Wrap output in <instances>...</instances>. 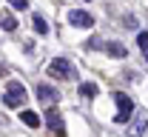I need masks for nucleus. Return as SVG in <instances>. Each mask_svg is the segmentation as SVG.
<instances>
[{
    "label": "nucleus",
    "mask_w": 148,
    "mask_h": 137,
    "mask_svg": "<svg viewBox=\"0 0 148 137\" xmlns=\"http://www.w3.org/2000/svg\"><path fill=\"white\" fill-rule=\"evenodd\" d=\"M20 120L26 123V126H40V114H34V112H20Z\"/></svg>",
    "instance_id": "1a4fd4ad"
},
{
    "label": "nucleus",
    "mask_w": 148,
    "mask_h": 137,
    "mask_svg": "<svg viewBox=\"0 0 148 137\" xmlns=\"http://www.w3.org/2000/svg\"><path fill=\"white\" fill-rule=\"evenodd\" d=\"M49 74L51 77H60V80H69V77H74V69H71V63L66 57H54L49 63Z\"/></svg>",
    "instance_id": "7ed1b4c3"
},
{
    "label": "nucleus",
    "mask_w": 148,
    "mask_h": 137,
    "mask_svg": "<svg viewBox=\"0 0 148 137\" xmlns=\"http://www.w3.org/2000/svg\"><path fill=\"white\" fill-rule=\"evenodd\" d=\"M46 123H49L51 129H60V131H63V123H60V114H57V109H54V106L46 112Z\"/></svg>",
    "instance_id": "0eeeda50"
},
{
    "label": "nucleus",
    "mask_w": 148,
    "mask_h": 137,
    "mask_svg": "<svg viewBox=\"0 0 148 137\" xmlns=\"http://www.w3.org/2000/svg\"><path fill=\"white\" fill-rule=\"evenodd\" d=\"M145 114H140L137 117V123H134V129H131V137H145Z\"/></svg>",
    "instance_id": "6e6552de"
},
{
    "label": "nucleus",
    "mask_w": 148,
    "mask_h": 137,
    "mask_svg": "<svg viewBox=\"0 0 148 137\" xmlns=\"http://www.w3.org/2000/svg\"><path fill=\"white\" fill-rule=\"evenodd\" d=\"M80 92H83L86 97H94V94H97V86H94V83H83V86H80Z\"/></svg>",
    "instance_id": "ddd939ff"
},
{
    "label": "nucleus",
    "mask_w": 148,
    "mask_h": 137,
    "mask_svg": "<svg viewBox=\"0 0 148 137\" xmlns=\"http://www.w3.org/2000/svg\"><path fill=\"white\" fill-rule=\"evenodd\" d=\"M3 103H6L9 109L23 106V103H26V89H23V83L12 80V83H9V89H6V94H3Z\"/></svg>",
    "instance_id": "f257e3e1"
},
{
    "label": "nucleus",
    "mask_w": 148,
    "mask_h": 137,
    "mask_svg": "<svg viewBox=\"0 0 148 137\" xmlns=\"http://www.w3.org/2000/svg\"><path fill=\"white\" fill-rule=\"evenodd\" d=\"M0 77H3V72H0Z\"/></svg>",
    "instance_id": "dca6fc26"
},
{
    "label": "nucleus",
    "mask_w": 148,
    "mask_h": 137,
    "mask_svg": "<svg viewBox=\"0 0 148 137\" xmlns=\"http://www.w3.org/2000/svg\"><path fill=\"white\" fill-rule=\"evenodd\" d=\"M0 26H3L6 32H14V29H17V20L12 17V14H6V17H3V23H0Z\"/></svg>",
    "instance_id": "f8f14e48"
},
{
    "label": "nucleus",
    "mask_w": 148,
    "mask_h": 137,
    "mask_svg": "<svg viewBox=\"0 0 148 137\" xmlns=\"http://www.w3.org/2000/svg\"><path fill=\"white\" fill-rule=\"evenodd\" d=\"M37 97L46 100V103H57V100H60V92L51 89V86H37Z\"/></svg>",
    "instance_id": "39448f33"
},
{
    "label": "nucleus",
    "mask_w": 148,
    "mask_h": 137,
    "mask_svg": "<svg viewBox=\"0 0 148 137\" xmlns=\"http://www.w3.org/2000/svg\"><path fill=\"white\" fill-rule=\"evenodd\" d=\"M114 103H117V114H114V123H128L131 120V114H134V103H131V97L128 94H123V92H117L114 94Z\"/></svg>",
    "instance_id": "f03ea898"
},
{
    "label": "nucleus",
    "mask_w": 148,
    "mask_h": 137,
    "mask_svg": "<svg viewBox=\"0 0 148 137\" xmlns=\"http://www.w3.org/2000/svg\"><path fill=\"white\" fill-rule=\"evenodd\" d=\"M12 9H17V12H23V9H26V3H23V0H14V3H12Z\"/></svg>",
    "instance_id": "2eb2a0df"
},
{
    "label": "nucleus",
    "mask_w": 148,
    "mask_h": 137,
    "mask_svg": "<svg viewBox=\"0 0 148 137\" xmlns=\"http://www.w3.org/2000/svg\"><path fill=\"white\" fill-rule=\"evenodd\" d=\"M103 49L108 52L111 57H120V60L128 54V52H125V46H123V43H114V40H111V43H103Z\"/></svg>",
    "instance_id": "423d86ee"
},
{
    "label": "nucleus",
    "mask_w": 148,
    "mask_h": 137,
    "mask_svg": "<svg viewBox=\"0 0 148 137\" xmlns=\"http://www.w3.org/2000/svg\"><path fill=\"white\" fill-rule=\"evenodd\" d=\"M88 46H91V49H103V40H100V37H91V40H88Z\"/></svg>",
    "instance_id": "4468645a"
},
{
    "label": "nucleus",
    "mask_w": 148,
    "mask_h": 137,
    "mask_svg": "<svg viewBox=\"0 0 148 137\" xmlns=\"http://www.w3.org/2000/svg\"><path fill=\"white\" fill-rule=\"evenodd\" d=\"M69 23L77 26V29H91V26H94V17L88 14V12H77V9H71V12H69Z\"/></svg>",
    "instance_id": "20e7f679"
},
{
    "label": "nucleus",
    "mask_w": 148,
    "mask_h": 137,
    "mask_svg": "<svg viewBox=\"0 0 148 137\" xmlns=\"http://www.w3.org/2000/svg\"><path fill=\"white\" fill-rule=\"evenodd\" d=\"M34 29L37 32H40V34H49V23H46V17H43V14H34Z\"/></svg>",
    "instance_id": "9d476101"
},
{
    "label": "nucleus",
    "mask_w": 148,
    "mask_h": 137,
    "mask_svg": "<svg viewBox=\"0 0 148 137\" xmlns=\"http://www.w3.org/2000/svg\"><path fill=\"white\" fill-rule=\"evenodd\" d=\"M137 46H140V52L148 57V32H140L137 34Z\"/></svg>",
    "instance_id": "9b49d317"
}]
</instances>
